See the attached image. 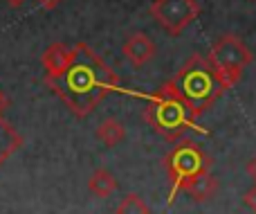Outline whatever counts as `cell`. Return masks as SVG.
I'll return each mask as SVG.
<instances>
[{
    "label": "cell",
    "mask_w": 256,
    "mask_h": 214,
    "mask_svg": "<svg viewBox=\"0 0 256 214\" xmlns=\"http://www.w3.org/2000/svg\"><path fill=\"white\" fill-rule=\"evenodd\" d=\"M45 86L74 113L86 117L110 93L120 90V77L97 57L90 45H74V61L61 79H45Z\"/></svg>",
    "instance_id": "cell-1"
},
{
    "label": "cell",
    "mask_w": 256,
    "mask_h": 214,
    "mask_svg": "<svg viewBox=\"0 0 256 214\" xmlns=\"http://www.w3.org/2000/svg\"><path fill=\"white\" fill-rule=\"evenodd\" d=\"M171 81L176 84L178 93L189 104L196 117H200L207 108H212L222 97V93L230 90L225 81L220 79L218 70L214 68V63L202 54H191L180 66V70L173 75Z\"/></svg>",
    "instance_id": "cell-2"
},
{
    "label": "cell",
    "mask_w": 256,
    "mask_h": 214,
    "mask_svg": "<svg viewBox=\"0 0 256 214\" xmlns=\"http://www.w3.org/2000/svg\"><path fill=\"white\" fill-rule=\"evenodd\" d=\"M146 106H144V117L150 124V129L155 133H160L162 138L171 140H182V135L189 133L191 129L202 131L196 126L198 117L191 113L189 104L182 99V95L178 93L176 84L171 79L166 84H162L155 93L146 95ZM204 133V131H202Z\"/></svg>",
    "instance_id": "cell-3"
},
{
    "label": "cell",
    "mask_w": 256,
    "mask_h": 214,
    "mask_svg": "<svg viewBox=\"0 0 256 214\" xmlns=\"http://www.w3.org/2000/svg\"><path fill=\"white\" fill-rule=\"evenodd\" d=\"M164 169H166L168 180H171V194H168L171 196L168 203H171L176 198V194L184 192L198 176L212 171V158L194 140H182L166 153Z\"/></svg>",
    "instance_id": "cell-4"
},
{
    "label": "cell",
    "mask_w": 256,
    "mask_h": 214,
    "mask_svg": "<svg viewBox=\"0 0 256 214\" xmlns=\"http://www.w3.org/2000/svg\"><path fill=\"white\" fill-rule=\"evenodd\" d=\"M209 61L218 70L220 79L225 81L227 88L236 86L243 77V70L252 63V50L243 43L236 34H222L212 43L209 50Z\"/></svg>",
    "instance_id": "cell-5"
},
{
    "label": "cell",
    "mask_w": 256,
    "mask_h": 214,
    "mask_svg": "<svg viewBox=\"0 0 256 214\" xmlns=\"http://www.w3.org/2000/svg\"><path fill=\"white\" fill-rule=\"evenodd\" d=\"M150 16L171 36H180L200 16L198 0H153Z\"/></svg>",
    "instance_id": "cell-6"
},
{
    "label": "cell",
    "mask_w": 256,
    "mask_h": 214,
    "mask_svg": "<svg viewBox=\"0 0 256 214\" xmlns=\"http://www.w3.org/2000/svg\"><path fill=\"white\" fill-rule=\"evenodd\" d=\"M72 61H74V48H68L63 43H52L40 57L45 79H61L70 70Z\"/></svg>",
    "instance_id": "cell-7"
},
{
    "label": "cell",
    "mask_w": 256,
    "mask_h": 214,
    "mask_svg": "<svg viewBox=\"0 0 256 214\" xmlns=\"http://www.w3.org/2000/svg\"><path fill=\"white\" fill-rule=\"evenodd\" d=\"M122 52H124V57L128 59V63H130L132 68H142L155 57L158 48H155V43L144 34V32H135V34H130L124 41Z\"/></svg>",
    "instance_id": "cell-8"
},
{
    "label": "cell",
    "mask_w": 256,
    "mask_h": 214,
    "mask_svg": "<svg viewBox=\"0 0 256 214\" xmlns=\"http://www.w3.org/2000/svg\"><path fill=\"white\" fill-rule=\"evenodd\" d=\"M117 187H120V183H117L115 174L108 171L106 167L94 169L88 178V192L97 198H110L117 192Z\"/></svg>",
    "instance_id": "cell-9"
},
{
    "label": "cell",
    "mask_w": 256,
    "mask_h": 214,
    "mask_svg": "<svg viewBox=\"0 0 256 214\" xmlns=\"http://www.w3.org/2000/svg\"><path fill=\"white\" fill-rule=\"evenodd\" d=\"M22 147V135L9 124L4 117H0V167Z\"/></svg>",
    "instance_id": "cell-10"
},
{
    "label": "cell",
    "mask_w": 256,
    "mask_h": 214,
    "mask_svg": "<svg viewBox=\"0 0 256 214\" xmlns=\"http://www.w3.org/2000/svg\"><path fill=\"white\" fill-rule=\"evenodd\" d=\"M216 192H218V180L212 176V171H209V174L198 176V178H196L194 183L184 189V194H189L196 203L212 201V198L216 196Z\"/></svg>",
    "instance_id": "cell-11"
},
{
    "label": "cell",
    "mask_w": 256,
    "mask_h": 214,
    "mask_svg": "<svg viewBox=\"0 0 256 214\" xmlns=\"http://www.w3.org/2000/svg\"><path fill=\"white\" fill-rule=\"evenodd\" d=\"M94 135H97V140L102 144H106V147L112 149L126 138V126L122 124L117 117H106V120L97 126V133Z\"/></svg>",
    "instance_id": "cell-12"
},
{
    "label": "cell",
    "mask_w": 256,
    "mask_h": 214,
    "mask_svg": "<svg viewBox=\"0 0 256 214\" xmlns=\"http://www.w3.org/2000/svg\"><path fill=\"white\" fill-rule=\"evenodd\" d=\"M115 214H150V207L146 205V201L140 196V194H126L120 201Z\"/></svg>",
    "instance_id": "cell-13"
},
{
    "label": "cell",
    "mask_w": 256,
    "mask_h": 214,
    "mask_svg": "<svg viewBox=\"0 0 256 214\" xmlns=\"http://www.w3.org/2000/svg\"><path fill=\"white\" fill-rule=\"evenodd\" d=\"M243 203H245V205H248L250 210H252V212L256 214V185H254L252 189H248V192L243 194Z\"/></svg>",
    "instance_id": "cell-14"
},
{
    "label": "cell",
    "mask_w": 256,
    "mask_h": 214,
    "mask_svg": "<svg viewBox=\"0 0 256 214\" xmlns=\"http://www.w3.org/2000/svg\"><path fill=\"white\" fill-rule=\"evenodd\" d=\"M245 171H248V176L254 180V185H256V156L248 162V165H245Z\"/></svg>",
    "instance_id": "cell-15"
},
{
    "label": "cell",
    "mask_w": 256,
    "mask_h": 214,
    "mask_svg": "<svg viewBox=\"0 0 256 214\" xmlns=\"http://www.w3.org/2000/svg\"><path fill=\"white\" fill-rule=\"evenodd\" d=\"M7 106H9V99H7V95L0 90V117L4 115V111H7Z\"/></svg>",
    "instance_id": "cell-16"
},
{
    "label": "cell",
    "mask_w": 256,
    "mask_h": 214,
    "mask_svg": "<svg viewBox=\"0 0 256 214\" xmlns=\"http://www.w3.org/2000/svg\"><path fill=\"white\" fill-rule=\"evenodd\" d=\"M40 5H43L45 9H56L58 5H61V0H38Z\"/></svg>",
    "instance_id": "cell-17"
},
{
    "label": "cell",
    "mask_w": 256,
    "mask_h": 214,
    "mask_svg": "<svg viewBox=\"0 0 256 214\" xmlns=\"http://www.w3.org/2000/svg\"><path fill=\"white\" fill-rule=\"evenodd\" d=\"M4 3L9 5V7H14V9H18V7H22V5L27 3V0H4Z\"/></svg>",
    "instance_id": "cell-18"
}]
</instances>
